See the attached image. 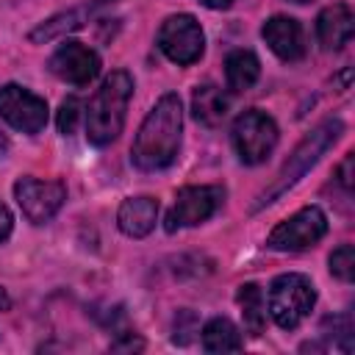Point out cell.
I'll return each instance as SVG.
<instances>
[{"label": "cell", "mask_w": 355, "mask_h": 355, "mask_svg": "<svg viewBox=\"0 0 355 355\" xmlns=\"http://www.w3.org/2000/svg\"><path fill=\"white\" fill-rule=\"evenodd\" d=\"M316 305V288L311 277L300 272L277 275L269 286V313L283 330H294Z\"/></svg>", "instance_id": "4"}, {"label": "cell", "mask_w": 355, "mask_h": 355, "mask_svg": "<svg viewBox=\"0 0 355 355\" xmlns=\"http://www.w3.org/2000/svg\"><path fill=\"white\" fill-rule=\"evenodd\" d=\"M78 116H80V100H78V97H67V100L61 103V108H58V130H61L64 136L75 133Z\"/></svg>", "instance_id": "21"}, {"label": "cell", "mask_w": 355, "mask_h": 355, "mask_svg": "<svg viewBox=\"0 0 355 355\" xmlns=\"http://www.w3.org/2000/svg\"><path fill=\"white\" fill-rule=\"evenodd\" d=\"M6 150H8V136H6V133H3V128H0V155H3Z\"/></svg>", "instance_id": "27"}, {"label": "cell", "mask_w": 355, "mask_h": 355, "mask_svg": "<svg viewBox=\"0 0 355 355\" xmlns=\"http://www.w3.org/2000/svg\"><path fill=\"white\" fill-rule=\"evenodd\" d=\"M158 222V200L153 197H128L116 211V225L130 239H144Z\"/></svg>", "instance_id": "15"}, {"label": "cell", "mask_w": 355, "mask_h": 355, "mask_svg": "<svg viewBox=\"0 0 355 355\" xmlns=\"http://www.w3.org/2000/svg\"><path fill=\"white\" fill-rule=\"evenodd\" d=\"M158 50L180 67H189V64L200 61V55L205 50V36H202L200 22L191 14L166 17L158 28Z\"/></svg>", "instance_id": "7"}, {"label": "cell", "mask_w": 355, "mask_h": 355, "mask_svg": "<svg viewBox=\"0 0 355 355\" xmlns=\"http://www.w3.org/2000/svg\"><path fill=\"white\" fill-rule=\"evenodd\" d=\"M141 347H144V341L141 338H133V336H128L119 344H111V349H141Z\"/></svg>", "instance_id": "24"}, {"label": "cell", "mask_w": 355, "mask_h": 355, "mask_svg": "<svg viewBox=\"0 0 355 355\" xmlns=\"http://www.w3.org/2000/svg\"><path fill=\"white\" fill-rule=\"evenodd\" d=\"M205 8H216V11H222V8H230L233 6V0H200Z\"/></svg>", "instance_id": "25"}, {"label": "cell", "mask_w": 355, "mask_h": 355, "mask_svg": "<svg viewBox=\"0 0 355 355\" xmlns=\"http://www.w3.org/2000/svg\"><path fill=\"white\" fill-rule=\"evenodd\" d=\"M230 139H233V150H236L239 161L247 166H255L272 155V150L277 144V125L269 114H263L258 108H247L244 114L236 116Z\"/></svg>", "instance_id": "5"}, {"label": "cell", "mask_w": 355, "mask_h": 355, "mask_svg": "<svg viewBox=\"0 0 355 355\" xmlns=\"http://www.w3.org/2000/svg\"><path fill=\"white\" fill-rule=\"evenodd\" d=\"M225 189L222 186H183L175 197V205L166 214V233H175L178 227H194L216 214L222 205Z\"/></svg>", "instance_id": "8"}, {"label": "cell", "mask_w": 355, "mask_h": 355, "mask_svg": "<svg viewBox=\"0 0 355 355\" xmlns=\"http://www.w3.org/2000/svg\"><path fill=\"white\" fill-rule=\"evenodd\" d=\"M11 227H14V216H11V211L0 202V241H6V239L11 236Z\"/></svg>", "instance_id": "23"}, {"label": "cell", "mask_w": 355, "mask_h": 355, "mask_svg": "<svg viewBox=\"0 0 355 355\" xmlns=\"http://www.w3.org/2000/svg\"><path fill=\"white\" fill-rule=\"evenodd\" d=\"M130 94H133V78L125 69L111 72L100 83L86 111V139L94 147H105L122 133Z\"/></svg>", "instance_id": "2"}, {"label": "cell", "mask_w": 355, "mask_h": 355, "mask_svg": "<svg viewBox=\"0 0 355 355\" xmlns=\"http://www.w3.org/2000/svg\"><path fill=\"white\" fill-rule=\"evenodd\" d=\"M291 3H308V0H291Z\"/></svg>", "instance_id": "28"}, {"label": "cell", "mask_w": 355, "mask_h": 355, "mask_svg": "<svg viewBox=\"0 0 355 355\" xmlns=\"http://www.w3.org/2000/svg\"><path fill=\"white\" fill-rule=\"evenodd\" d=\"M50 72L72 86H89L100 72V55L86 47L83 42L67 39L53 55H50Z\"/></svg>", "instance_id": "11"}, {"label": "cell", "mask_w": 355, "mask_h": 355, "mask_svg": "<svg viewBox=\"0 0 355 355\" xmlns=\"http://www.w3.org/2000/svg\"><path fill=\"white\" fill-rule=\"evenodd\" d=\"M227 105H230L227 94L214 83H202L191 94V114H194L197 122H202L208 128H214V125H219L225 119Z\"/></svg>", "instance_id": "16"}, {"label": "cell", "mask_w": 355, "mask_h": 355, "mask_svg": "<svg viewBox=\"0 0 355 355\" xmlns=\"http://www.w3.org/2000/svg\"><path fill=\"white\" fill-rule=\"evenodd\" d=\"M336 178H338V183H341L347 191L352 189V153L344 155V161H341L338 169H336Z\"/></svg>", "instance_id": "22"}, {"label": "cell", "mask_w": 355, "mask_h": 355, "mask_svg": "<svg viewBox=\"0 0 355 355\" xmlns=\"http://www.w3.org/2000/svg\"><path fill=\"white\" fill-rule=\"evenodd\" d=\"M17 205L22 208L25 219L33 225L50 222L67 200V189L61 180H39V178H19L14 183Z\"/></svg>", "instance_id": "9"}, {"label": "cell", "mask_w": 355, "mask_h": 355, "mask_svg": "<svg viewBox=\"0 0 355 355\" xmlns=\"http://www.w3.org/2000/svg\"><path fill=\"white\" fill-rule=\"evenodd\" d=\"M355 33V14L347 3H333L316 17V39L324 50H341Z\"/></svg>", "instance_id": "13"}, {"label": "cell", "mask_w": 355, "mask_h": 355, "mask_svg": "<svg viewBox=\"0 0 355 355\" xmlns=\"http://www.w3.org/2000/svg\"><path fill=\"white\" fill-rule=\"evenodd\" d=\"M241 347H244V338L230 319L214 316L211 322H205V327H202V349L205 352H239Z\"/></svg>", "instance_id": "18"}, {"label": "cell", "mask_w": 355, "mask_h": 355, "mask_svg": "<svg viewBox=\"0 0 355 355\" xmlns=\"http://www.w3.org/2000/svg\"><path fill=\"white\" fill-rule=\"evenodd\" d=\"M341 133H344V122H341L338 116H330V119L319 122V125L297 144V150L288 155V161L280 166V172L275 175L272 186L258 194V202L252 205V211H261L263 205H269V202H275L280 194H286V191L324 155V150H327Z\"/></svg>", "instance_id": "3"}, {"label": "cell", "mask_w": 355, "mask_h": 355, "mask_svg": "<svg viewBox=\"0 0 355 355\" xmlns=\"http://www.w3.org/2000/svg\"><path fill=\"white\" fill-rule=\"evenodd\" d=\"M327 233V216L319 205L300 208L294 216L283 219L266 239V247L275 252H297L305 247H313Z\"/></svg>", "instance_id": "6"}, {"label": "cell", "mask_w": 355, "mask_h": 355, "mask_svg": "<svg viewBox=\"0 0 355 355\" xmlns=\"http://www.w3.org/2000/svg\"><path fill=\"white\" fill-rule=\"evenodd\" d=\"M0 116L22 133H39L47 125V103L25 86H0Z\"/></svg>", "instance_id": "10"}, {"label": "cell", "mask_w": 355, "mask_h": 355, "mask_svg": "<svg viewBox=\"0 0 355 355\" xmlns=\"http://www.w3.org/2000/svg\"><path fill=\"white\" fill-rule=\"evenodd\" d=\"M11 308V300H8V294L0 288V311H8Z\"/></svg>", "instance_id": "26"}, {"label": "cell", "mask_w": 355, "mask_h": 355, "mask_svg": "<svg viewBox=\"0 0 355 355\" xmlns=\"http://www.w3.org/2000/svg\"><path fill=\"white\" fill-rule=\"evenodd\" d=\"M261 75V61L252 50H233L225 58V78L233 92H247Z\"/></svg>", "instance_id": "17"}, {"label": "cell", "mask_w": 355, "mask_h": 355, "mask_svg": "<svg viewBox=\"0 0 355 355\" xmlns=\"http://www.w3.org/2000/svg\"><path fill=\"white\" fill-rule=\"evenodd\" d=\"M180 133H183V108L178 94H164L150 114L144 116L133 147L130 161L141 172H158L166 169L180 150Z\"/></svg>", "instance_id": "1"}, {"label": "cell", "mask_w": 355, "mask_h": 355, "mask_svg": "<svg viewBox=\"0 0 355 355\" xmlns=\"http://www.w3.org/2000/svg\"><path fill=\"white\" fill-rule=\"evenodd\" d=\"M105 3H108V0H86V3H80V6H72L69 11H61V14L50 17L47 22H42L39 28H33V31L28 33V39H31L33 44H44V42H53V39L69 33V31H78V28H83Z\"/></svg>", "instance_id": "14"}, {"label": "cell", "mask_w": 355, "mask_h": 355, "mask_svg": "<svg viewBox=\"0 0 355 355\" xmlns=\"http://www.w3.org/2000/svg\"><path fill=\"white\" fill-rule=\"evenodd\" d=\"M236 302L241 308L244 316V327L250 336H261L266 327V302H263V291L258 283H244L236 291Z\"/></svg>", "instance_id": "19"}, {"label": "cell", "mask_w": 355, "mask_h": 355, "mask_svg": "<svg viewBox=\"0 0 355 355\" xmlns=\"http://www.w3.org/2000/svg\"><path fill=\"white\" fill-rule=\"evenodd\" d=\"M330 275H336L338 280L349 283L355 277V252L352 244H341L330 252Z\"/></svg>", "instance_id": "20"}, {"label": "cell", "mask_w": 355, "mask_h": 355, "mask_svg": "<svg viewBox=\"0 0 355 355\" xmlns=\"http://www.w3.org/2000/svg\"><path fill=\"white\" fill-rule=\"evenodd\" d=\"M261 36L280 61H300L305 55V33L294 17H269L261 28Z\"/></svg>", "instance_id": "12"}]
</instances>
